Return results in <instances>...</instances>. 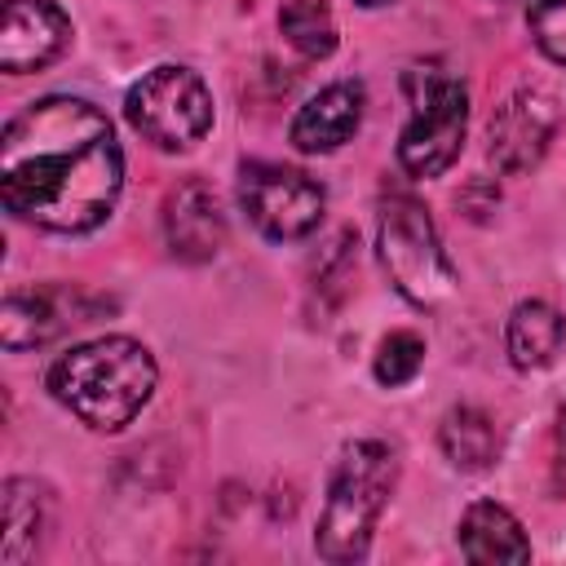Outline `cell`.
<instances>
[{"label":"cell","mask_w":566,"mask_h":566,"mask_svg":"<svg viewBox=\"0 0 566 566\" xmlns=\"http://www.w3.org/2000/svg\"><path fill=\"white\" fill-rule=\"evenodd\" d=\"M124 186L111 119L84 97H40L0 137V199L13 217L84 234L102 226Z\"/></svg>","instance_id":"6da1fadb"},{"label":"cell","mask_w":566,"mask_h":566,"mask_svg":"<svg viewBox=\"0 0 566 566\" xmlns=\"http://www.w3.org/2000/svg\"><path fill=\"white\" fill-rule=\"evenodd\" d=\"M155 358L128 336H97L49 367V394L88 429H124L155 394Z\"/></svg>","instance_id":"7a4b0ae2"},{"label":"cell","mask_w":566,"mask_h":566,"mask_svg":"<svg viewBox=\"0 0 566 566\" xmlns=\"http://www.w3.org/2000/svg\"><path fill=\"white\" fill-rule=\"evenodd\" d=\"M398 482V455L394 447L376 442V438H358L340 451L332 482H327V500L318 513V531H314V548L327 562H358L367 557L371 531L380 509L389 504V491Z\"/></svg>","instance_id":"3957f363"},{"label":"cell","mask_w":566,"mask_h":566,"mask_svg":"<svg viewBox=\"0 0 566 566\" xmlns=\"http://www.w3.org/2000/svg\"><path fill=\"white\" fill-rule=\"evenodd\" d=\"M380 265L389 283L420 310H438L455 296V265L429 212L416 199H389L380 212Z\"/></svg>","instance_id":"277c9868"},{"label":"cell","mask_w":566,"mask_h":566,"mask_svg":"<svg viewBox=\"0 0 566 566\" xmlns=\"http://www.w3.org/2000/svg\"><path fill=\"white\" fill-rule=\"evenodd\" d=\"M411 115L398 142V164L411 177H438L455 164L469 128V93L447 71H411L407 75Z\"/></svg>","instance_id":"5b68a950"},{"label":"cell","mask_w":566,"mask_h":566,"mask_svg":"<svg viewBox=\"0 0 566 566\" xmlns=\"http://www.w3.org/2000/svg\"><path fill=\"white\" fill-rule=\"evenodd\" d=\"M128 124L159 150H190L212 128V93L190 66H155L124 97Z\"/></svg>","instance_id":"8992f818"},{"label":"cell","mask_w":566,"mask_h":566,"mask_svg":"<svg viewBox=\"0 0 566 566\" xmlns=\"http://www.w3.org/2000/svg\"><path fill=\"white\" fill-rule=\"evenodd\" d=\"M239 199L248 221L279 243L305 239L323 217V186L283 164H248L239 177Z\"/></svg>","instance_id":"52a82bcc"},{"label":"cell","mask_w":566,"mask_h":566,"mask_svg":"<svg viewBox=\"0 0 566 566\" xmlns=\"http://www.w3.org/2000/svg\"><path fill=\"white\" fill-rule=\"evenodd\" d=\"M71 44V18L53 0H4L0 9V66L9 75L57 62Z\"/></svg>","instance_id":"ba28073f"},{"label":"cell","mask_w":566,"mask_h":566,"mask_svg":"<svg viewBox=\"0 0 566 566\" xmlns=\"http://www.w3.org/2000/svg\"><path fill=\"white\" fill-rule=\"evenodd\" d=\"M548 137H553V102L535 88L513 93L491 115V159L500 172H526L531 164H539Z\"/></svg>","instance_id":"9c48e42d"},{"label":"cell","mask_w":566,"mask_h":566,"mask_svg":"<svg viewBox=\"0 0 566 566\" xmlns=\"http://www.w3.org/2000/svg\"><path fill=\"white\" fill-rule=\"evenodd\" d=\"M164 234H168L172 256L190 265L212 261L226 243V217H221L217 195L203 181H181L164 203Z\"/></svg>","instance_id":"30bf717a"},{"label":"cell","mask_w":566,"mask_h":566,"mask_svg":"<svg viewBox=\"0 0 566 566\" xmlns=\"http://www.w3.org/2000/svg\"><path fill=\"white\" fill-rule=\"evenodd\" d=\"M363 84L354 80H336L327 88H318L292 119V146L305 155H327L336 146H345L358 124H363Z\"/></svg>","instance_id":"8fae6325"},{"label":"cell","mask_w":566,"mask_h":566,"mask_svg":"<svg viewBox=\"0 0 566 566\" xmlns=\"http://www.w3.org/2000/svg\"><path fill=\"white\" fill-rule=\"evenodd\" d=\"M460 553L469 562H526L531 539L522 535V522L504 504L478 500L460 517Z\"/></svg>","instance_id":"7c38bea8"},{"label":"cell","mask_w":566,"mask_h":566,"mask_svg":"<svg viewBox=\"0 0 566 566\" xmlns=\"http://www.w3.org/2000/svg\"><path fill=\"white\" fill-rule=\"evenodd\" d=\"M66 296L62 292H9L4 296V310H0V340L9 345V349H31V345H44V340H53L66 323H75V318H66V305H62Z\"/></svg>","instance_id":"4fadbf2b"},{"label":"cell","mask_w":566,"mask_h":566,"mask_svg":"<svg viewBox=\"0 0 566 566\" xmlns=\"http://www.w3.org/2000/svg\"><path fill=\"white\" fill-rule=\"evenodd\" d=\"M562 336H566V323L548 301H522L504 327L509 363L517 371H535V367L553 363V354L562 349Z\"/></svg>","instance_id":"5bb4252c"},{"label":"cell","mask_w":566,"mask_h":566,"mask_svg":"<svg viewBox=\"0 0 566 566\" xmlns=\"http://www.w3.org/2000/svg\"><path fill=\"white\" fill-rule=\"evenodd\" d=\"M438 442H442V455L455 469H469V473L491 469L495 455H500V429L478 407H451L442 429H438Z\"/></svg>","instance_id":"9a60e30c"},{"label":"cell","mask_w":566,"mask_h":566,"mask_svg":"<svg viewBox=\"0 0 566 566\" xmlns=\"http://www.w3.org/2000/svg\"><path fill=\"white\" fill-rule=\"evenodd\" d=\"M40 491L35 482L27 478H13L4 482V566H22L31 553H35V539H40Z\"/></svg>","instance_id":"2e32d148"},{"label":"cell","mask_w":566,"mask_h":566,"mask_svg":"<svg viewBox=\"0 0 566 566\" xmlns=\"http://www.w3.org/2000/svg\"><path fill=\"white\" fill-rule=\"evenodd\" d=\"M279 31L301 57H332L336 49V18L323 0H287L279 13Z\"/></svg>","instance_id":"e0dca14e"},{"label":"cell","mask_w":566,"mask_h":566,"mask_svg":"<svg viewBox=\"0 0 566 566\" xmlns=\"http://www.w3.org/2000/svg\"><path fill=\"white\" fill-rule=\"evenodd\" d=\"M420 363H424V340L416 332H389L376 349V380L398 389V385L416 380Z\"/></svg>","instance_id":"ac0fdd59"},{"label":"cell","mask_w":566,"mask_h":566,"mask_svg":"<svg viewBox=\"0 0 566 566\" xmlns=\"http://www.w3.org/2000/svg\"><path fill=\"white\" fill-rule=\"evenodd\" d=\"M526 27L544 57L566 66V0H526Z\"/></svg>","instance_id":"d6986e66"},{"label":"cell","mask_w":566,"mask_h":566,"mask_svg":"<svg viewBox=\"0 0 566 566\" xmlns=\"http://www.w3.org/2000/svg\"><path fill=\"white\" fill-rule=\"evenodd\" d=\"M358 4H367V9H371V4H389V0H358Z\"/></svg>","instance_id":"ffe728a7"}]
</instances>
